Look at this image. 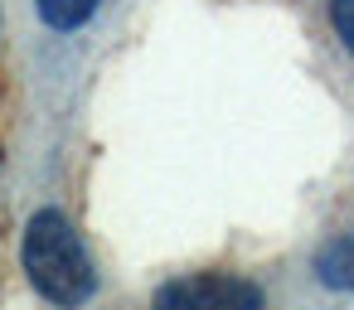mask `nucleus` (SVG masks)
Returning a JSON list of instances; mask_svg holds the SVG:
<instances>
[{"mask_svg": "<svg viewBox=\"0 0 354 310\" xmlns=\"http://www.w3.org/2000/svg\"><path fill=\"white\" fill-rule=\"evenodd\" d=\"M39 15L49 30H78L93 10H97V0H35Z\"/></svg>", "mask_w": 354, "mask_h": 310, "instance_id": "obj_4", "label": "nucleus"}, {"mask_svg": "<svg viewBox=\"0 0 354 310\" xmlns=\"http://www.w3.org/2000/svg\"><path fill=\"white\" fill-rule=\"evenodd\" d=\"M156 310H262V291L243 276H180L156 291Z\"/></svg>", "mask_w": 354, "mask_h": 310, "instance_id": "obj_2", "label": "nucleus"}, {"mask_svg": "<svg viewBox=\"0 0 354 310\" xmlns=\"http://www.w3.org/2000/svg\"><path fill=\"white\" fill-rule=\"evenodd\" d=\"M25 271L35 281L39 296H49L54 305H83L97 286L93 262L73 233V223L59 209H44L30 218L25 228Z\"/></svg>", "mask_w": 354, "mask_h": 310, "instance_id": "obj_1", "label": "nucleus"}, {"mask_svg": "<svg viewBox=\"0 0 354 310\" xmlns=\"http://www.w3.org/2000/svg\"><path fill=\"white\" fill-rule=\"evenodd\" d=\"M315 276L325 286H335V291H354V233H344V238H335V242L320 247Z\"/></svg>", "mask_w": 354, "mask_h": 310, "instance_id": "obj_3", "label": "nucleus"}, {"mask_svg": "<svg viewBox=\"0 0 354 310\" xmlns=\"http://www.w3.org/2000/svg\"><path fill=\"white\" fill-rule=\"evenodd\" d=\"M330 20H335V35L344 39V49L354 54V0H330Z\"/></svg>", "mask_w": 354, "mask_h": 310, "instance_id": "obj_5", "label": "nucleus"}]
</instances>
